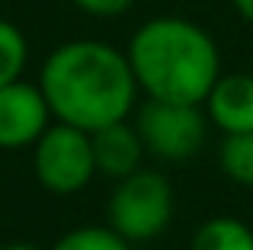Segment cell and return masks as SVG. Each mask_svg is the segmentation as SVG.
Segmentation results:
<instances>
[{"label": "cell", "instance_id": "6da1fadb", "mask_svg": "<svg viewBox=\"0 0 253 250\" xmlns=\"http://www.w3.org/2000/svg\"><path fill=\"white\" fill-rule=\"evenodd\" d=\"M39 87L58 122L96 131L135 113L138 81L128 55L99 39H71L45 58Z\"/></svg>", "mask_w": 253, "mask_h": 250}, {"label": "cell", "instance_id": "7a4b0ae2", "mask_svg": "<svg viewBox=\"0 0 253 250\" xmlns=\"http://www.w3.org/2000/svg\"><path fill=\"white\" fill-rule=\"evenodd\" d=\"M128 64L148 100L199 103L221 77V51L215 39L186 16H154L128 39Z\"/></svg>", "mask_w": 253, "mask_h": 250}, {"label": "cell", "instance_id": "3957f363", "mask_svg": "<svg viewBox=\"0 0 253 250\" xmlns=\"http://www.w3.org/2000/svg\"><path fill=\"white\" fill-rule=\"evenodd\" d=\"M173 208H176V199H173L170 180L157 170L141 167L116 180L106 215H109V228H116L128 244H138L167 231Z\"/></svg>", "mask_w": 253, "mask_h": 250}, {"label": "cell", "instance_id": "277c9868", "mask_svg": "<svg viewBox=\"0 0 253 250\" xmlns=\"http://www.w3.org/2000/svg\"><path fill=\"white\" fill-rule=\"evenodd\" d=\"M32 170L36 180L55 196H74L96 176L93 135L68 122H51L32 144Z\"/></svg>", "mask_w": 253, "mask_h": 250}, {"label": "cell", "instance_id": "5b68a950", "mask_svg": "<svg viewBox=\"0 0 253 250\" xmlns=\"http://www.w3.org/2000/svg\"><path fill=\"white\" fill-rule=\"evenodd\" d=\"M135 128L148 154L179 164L202 151L205 135H209V116H205V106H199V103L148 100L138 106Z\"/></svg>", "mask_w": 253, "mask_h": 250}, {"label": "cell", "instance_id": "8992f818", "mask_svg": "<svg viewBox=\"0 0 253 250\" xmlns=\"http://www.w3.org/2000/svg\"><path fill=\"white\" fill-rule=\"evenodd\" d=\"M51 122L55 116L39 83L19 77L0 87V151L32 148Z\"/></svg>", "mask_w": 253, "mask_h": 250}, {"label": "cell", "instance_id": "52a82bcc", "mask_svg": "<svg viewBox=\"0 0 253 250\" xmlns=\"http://www.w3.org/2000/svg\"><path fill=\"white\" fill-rule=\"evenodd\" d=\"M202 106L209 122L218 125L224 135L253 131V74L247 71L221 74Z\"/></svg>", "mask_w": 253, "mask_h": 250}, {"label": "cell", "instance_id": "ba28073f", "mask_svg": "<svg viewBox=\"0 0 253 250\" xmlns=\"http://www.w3.org/2000/svg\"><path fill=\"white\" fill-rule=\"evenodd\" d=\"M93 135V157H96V173L112 176V180H122V176L141 170L144 164V148L141 135H138L135 125H128V119L103 125V128L90 131Z\"/></svg>", "mask_w": 253, "mask_h": 250}, {"label": "cell", "instance_id": "9c48e42d", "mask_svg": "<svg viewBox=\"0 0 253 250\" xmlns=\"http://www.w3.org/2000/svg\"><path fill=\"white\" fill-rule=\"evenodd\" d=\"M189 250H253V228L231 215H215L192 231Z\"/></svg>", "mask_w": 253, "mask_h": 250}, {"label": "cell", "instance_id": "30bf717a", "mask_svg": "<svg viewBox=\"0 0 253 250\" xmlns=\"http://www.w3.org/2000/svg\"><path fill=\"white\" fill-rule=\"evenodd\" d=\"M218 167L228 180L253 189V131H234V135L221 138Z\"/></svg>", "mask_w": 253, "mask_h": 250}, {"label": "cell", "instance_id": "8fae6325", "mask_svg": "<svg viewBox=\"0 0 253 250\" xmlns=\"http://www.w3.org/2000/svg\"><path fill=\"white\" fill-rule=\"evenodd\" d=\"M29 64V42L23 29L10 19H0V87L19 81Z\"/></svg>", "mask_w": 253, "mask_h": 250}, {"label": "cell", "instance_id": "7c38bea8", "mask_svg": "<svg viewBox=\"0 0 253 250\" xmlns=\"http://www.w3.org/2000/svg\"><path fill=\"white\" fill-rule=\"evenodd\" d=\"M48 250H131V244L109 225H84L64 231Z\"/></svg>", "mask_w": 253, "mask_h": 250}, {"label": "cell", "instance_id": "4fadbf2b", "mask_svg": "<svg viewBox=\"0 0 253 250\" xmlns=\"http://www.w3.org/2000/svg\"><path fill=\"white\" fill-rule=\"evenodd\" d=\"M71 6H77L81 13L96 19H116L122 13H128L135 6V0H71Z\"/></svg>", "mask_w": 253, "mask_h": 250}, {"label": "cell", "instance_id": "5bb4252c", "mask_svg": "<svg viewBox=\"0 0 253 250\" xmlns=\"http://www.w3.org/2000/svg\"><path fill=\"white\" fill-rule=\"evenodd\" d=\"M231 3H234V10L241 13V19H247L253 26V0H231Z\"/></svg>", "mask_w": 253, "mask_h": 250}, {"label": "cell", "instance_id": "9a60e30c", "mask_svg": "<svg viewBox=\"0 0 253 250\" xmlns=\"http://www.w3.org/2000/svg\"><path fill=\"white\" fill-rule=\"evenodd\" d=\"M0 250H45V247L32 244V241H13V244H3Z\"/></svg>", "mask_w": 253, "mask_h": 250}]
</instances>
